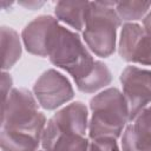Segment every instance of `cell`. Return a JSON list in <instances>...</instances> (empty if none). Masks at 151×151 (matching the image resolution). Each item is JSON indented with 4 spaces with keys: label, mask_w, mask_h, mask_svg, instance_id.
<instances>
[{
    "label": "cell",
    "mask_w": 151,
    "mask_h": 151,
    "mask_svg": "<svg viewBox=\"0 0 151 151\" xmlns=\"http://www.w3.org/2000/svg\"><path fill=\"white\" fill-rule=\"evenodd\" d=\"M90 120L88 138L96 139L101 137L119 138L129 119V106L122 91L117 87H107L90 100Z\"/></svg>",
    "instance_id": "1"
},
{
    "label": "cell",
    "mask_w": 151,
    "mask_h": 151,
    "mask_svg": "<svg viewBox=\"0 0 151 151\" xmlns=\"http://www.w3.org/2000/svg\"><path fill=\"white\" fill-rule=\"evenodd\" d=\"M116 1L91 2L83 40L87 48L100 58H109L117 47V32L122 26Z\"/></svg>",
    "instance_id": "2"
},
{
    "label": "cell",
    "mask_w": 151,
    "mask_h": 151,
    "mask_svg": "<svg viewBox=\"0 0 151 151\" xmlns=\"http://www.w3.org/2000/svg\"><path fill=\"white\" fill-rule=\"evenodd\" d=\"M34 94L24 87L11 91L2 104L1 130H13L28 133L41 140L47 124L46 117L40 112Z\"/></svg>",
    "instance_id": "3"
},
{
    "label": "cell",
    "mask_w": 151,
    "mask_h": 151,
    "mask_svg": "<svg viewBox=\"0 0 151 151\" xmlns=\"http://www.w3.org/2000/svg\"><path fill=\"white\" fill-rule=\"evenodd\" d=\"M47 58L54 66L66 71L74 81L85 77L96 61L80 35L63 25L54 34Z\"/></svg>",
    "instance_id": "4"
},
{
    "label": "cell",
    "mask_w": 151,
    "mask_h": 151,
    "mask_svg": "<svg viewBox=\"0 0 151 151\" xmlns=\"http://www.w3.org/2000/svg\"><path fill=\"white\" fill-rule=\"evenodd\" d=\"M123 94L129 106L130 123L151 104V70L126 66L119 77Z\"/></svg>",
    "instance_id": "5"
},
{
    "label": "cell",
    "mask_w": 151,
    "mask_h": 151,
    "mask_svg": "<svg viewBox=\"0 0 151 151\" xmlns=\"http://www.w3.org/2000/svg\"><path fill=\"white\" fill-rule=\"evenodd\" d=\"M33 94L44 110L53 111L72 100L74 90L66 76L54 68H50L35 80Z\"/></svg>",
    "instance_id": "6"
},
{
    "label": "cell",
    "mask_w": 151,
    "mask_h": 151,
    "mask_svg": "<svg viewBox=\"0 0 151 151\" xmlns=\"http://www.w3.org/2000/svg\"><path fill=\"white\" fill-rule=\"evenodd\" d=\"M117 48L124 61L151 66V35L138 22L123 24Z\"/></svg>",
    "instance_id": "7"
},
{
    "label": "cell",
    "mask_w": 151,
    "mask_h": 151,
    "mask_svg": "<svg viewBox=\"0 0 151 151\" xmlns=\"http://www.w3.org/2000/svg\"><path fill=\"white\" fill-rule=\"evenodd\" d=\"M88 109L83 101H73L59 109L48 120L42 136L77 134L86 137L88 132Z\"/></svg>",
    "instance_id": "8"
},
{
    "label": "cell",
    "mask_w": 151,
    "mask_h": 151,
    "mask_svg": "<svg viewBox=\"0 0 151 151\" xmlns=\"http://www.w3.org/2000/svg\"><path fill=\"white\" fill-rule=\"evenodd\" d=\"M59 26L58 19L47 14L29 21L21 32V40L26 51L37 57H48L50 46Z\"/></svg>",
    "instance_id": "9"
},
{
    "label": "cell",
    "mask_w": 151,
    "mask_h": 151,
    "mask_svg": "<svg viewBox=\"0 0 151 151\" xmlns=\"http://www.w3.org/2000/svg\"><path fill=\"white\" fill-rule=\"evenodd\" d=\"M91 2L90 1H58L54 6V15L74 31H84Z\"/></svg>",
    "instance_id": "10"
},
{
    "label": "cell",
    "mask_w": 151,
    "mask_h": 151,
    "mask_svg": "<svg viewBox=\"0 0 151 151\" xmlns=\"http://www.w3.org/2000/svg\"><path fill=\"white\" fill-rule=\"evenodd\" d=\"M111 81L112 73L109 66L100 60H96L91 71L85 77H83L79 80H76L74 83L80 92L91 94L100 90H105V87H107L111 84Z\"/></svg>",
    "instance_id": "11"
},
{
    "label": "cell",
    "mask_w": 151,
    "mask_h": 151,
    "mask_svg": "<svg viewBox=\"0 0 151 151\" xmlns=\"http://www.w3.org/2000/svg\"><path fill=\"white\" fill-rule=\"evenodd\" d=\"M1 52L2 71L11 70L21 57V39L18 32L12 27L1 26Z\"/></svg>",
    "instance_id": "12"
},
{
    "label": "cell",
    "mask_w": 151,
    "mask_h": 151,
    "mask_svg": "<svg viewBox=\"0 0 151 151\" xmlns=\"http://www.w3.org/2000/svg\"><path fill=\"white\" fill-rule=\"evenodd\" d=\"M90 139L77 134H55L41 137V149L45 151H87Z\"/></svg>",
    "instance_id": "13"
},
{
    "label": "cell",
    "mask_w": 151,
    "mask_h": 151,
    "mask_svg": "<svg viewBox=\"0 0 151 151\" xmlns=\"http://www.w3.org/2000/svg\"><path fill=\"white\" fill-rule=\"evenodd\" d=\"M1 151H37L41 140L24 132L13 130H1Z\"/></svg>",
    "instance_id": "14"
},
{
    "label": "cell",
    "mask_w": 151,
    "mask_h": 151,
    "mask_svg": "<svg viewBox=\"0 0 151 151\" xmlns=\"http://www.w3.org/2000/svg\"><path fill=\"white\" fill-rule=\"evenodd\" d=\"M116 11L122 21L136 22L143 20L151 9V1H116Z\"/></svg>",
    "instance_id": "15"
},
{
    "label": "cell",
    "mask_w": 151,
    "mask_h": 151,
    "mask_svg": "<svg viewBox=\"0 0 151 151\" xmlns=\"http://www.w3.org/2000/svg\"><path fill=\"white\" fill-rule=\"evenodd\" d=\"M87 151H122L116 138L101 137L90 140Z\"/></svg>",
    "instance_id": "16"
},
{
    "label": "cell",
    "mask_w": 151,
    "mask_h": 151,
    "mask_svg": "<svg viewBox=\"0 0 151 151\" xmlns=\"http://www.w3.org/2000/svg\"><path fill=\"white\" fill-rule=\"evenodd\" d=\"M13 85V79L11 77V74L7 71H2L1 73V92H2V103L7 99L8 94L11 93V91Z\"/></svg>",
    "instance_id": "17"
},
{
    "label": "cell",
    "mask_w": 151,
    "mask_h": 151,
    "mask_svg": "<svg viewBox=\"0 0 151 151\" xmlns=\"http://www.w3.org/2000/svg\"><path fill=\"white\" fill-rule=\"evenodd\" d=\"M45 2L44 1H19V5L25 7L26 9H31V11H34V9H39Z\"/></svg>",
    "instance_id": "18"
},
{
    "label": "cell",
    "mask_w": 151,
    "mask_h": 151,
    "mask_svg": "<svg viewBox=\"0 0 151 151\" xmlns=\"http://www.w3.org/2000/svg\"><path fill=\"white\" fill-rule=\"evenodd\" d=\"M143 21V28H144V31L149 34V35H151V9L149 11V13L145 15V18L142 20Z\"/></svg>",
    "instance_id": "19"
},
{
    "label": "cell",
    "mask_w": 151,
    "mask_h": 151,
    "mask_svg": "<svg viewBox=\"0 0 151 151\" xmlns=\"http://www.w3.org/2000/svg\"><path fill=\"white\" fill-rule=\"evenodd\" d=\"M37 151H45V150H44V149H41V150H37Z\"/></svg>",
    "instance_id": "20"
}]
</instances>
